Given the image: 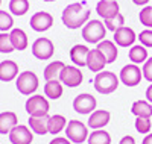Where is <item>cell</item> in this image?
Here are the masks:
<instances>
[{
    "label": "cell",
    "mask_w": 152,
    "mask_h": 144,
    "mask_svg": "<svg viewBox=\"0 0 152 144\" xmlns=\"http://www.w3.org/2000/svg\"><path fill=\"white\" fill-rule=\"evenodd\" d=\"M29 24L35 32H46L53 26V17L46 11H40V12H35L31 17Z\"/></svg>",
    "instance_id": "11"
},
{
    "label": "cell",
    "mask_w": 152,
    "mask_h": 144,
    "mask_svg": "<svg viewBox=\"0 0 152 144\" xmlns=\"http://www.w3.org/2000/svg\"><path fill=\"white\" fill-rule=\"evenodd\" d=\"M107 58L104 56V53L99 49H90V53L87 58V68L93 71V73H99L104 71L105 65H107Z\"/></svg>",
    "instance_id": "13"
},
{
    "label": "cell",
    "mask_w": 152,
    "mask_h": 144,
    "mask_svg": "<svg viewBox=\"0 0 152 144\" xmlns=\"http://www.w3.org/2000/svg\"><path fill=\"white\" fill-rule=\"evenodd\" d=\"M105 35L107 28L100 20H88L82 28V38L90 44H99L102 40H105Z\"/></svg>",
    "instance_id": "3"
},
{
    "label": "cell",
    "mask_w": 152,
    "mask_h": 144,
    "mask_svg": "<svg viewBox=\"0 0 152 144\" xmlns=\"http://www.w3.org/2000/svg\"><path fill=\"white\" fill-rule=\"evenodd\" d=\"M59 81L62 85H66L69 88H76L82 84L84 74H82L81 68L76 67V65H66L59 74Z\"/></svg>",
    "instance_id": "9"
},
{
    "label": "cell",
    "mask_w": 152,
    "mask_h": 144,
    "mask_svg": "<svg viewBox=\"0 0 152 144\" xmlns=\"http://www.w3.org/2000/svg\"><path fill=\"white\" fill-rule=\"evenodd\" d=\"M18 124V117L12 111H5L0 114V134H9L12 129Z\"/></svg>",
    "instance_id": "20"
},
{
    "label": "cell",
    "mask_w": 152,
    "mask_h": 144,
    "mask_svg": "<svg viewBox=\"0 0 152 144\" xmlns=\"http://www.w3.org/2000/svg\"><path fill=\"white\" fill-rule=\"evenodd\" d=\"M29 0H11L9 2V12H12L14 15L21 17L29 11Z\"/></svg>",
    "instance_id": "29"
},
{
    "label": "cell",
    "mask_w": 152,
    "mask_h": 144,
    "mask_svg": "<svg viewBox=\"0 0 152 144\" xmlns=\"http://www.w3.org/2000/svg\"><path fill=\"white\" fill-rule=\"evenodd\" d=\"M62 93H64V85L61 84L59 79H53V81H46L44 85V96L52 99V100H58Z\"/></svg>",
    "instance_id": "22"
},
{
    "label": "cell",
    "mask_w": 152,
    "mask_h": 144,
    "mask_svg": "<svg viewBox=\"0 0 152 144\" xmlns=\"http://www.w3.org/2000/svg\"><path fill=\"white\" fill-rule=\"evenodd\" d=\"M88 126L84 124L82 121L79 120H70L67 123V127H66V137L73 143V144H82L88 140Z\"/></svg>",
    "instance_id": "5"
},
{
    "label": "cell",
    "mask_w": 152,
    "mask_h": 144,
    "mask_svg": "<svg viewBox=\"0 0 152 144\" xmlns=\"http://www.w3.org/2000/svg\"><path fill=\"white\" fill-rule=\"evenodd\" d=\"M142 144H152V134H148V135L143 138Z\"/></svg>",
    "instance_id": "41"
},
{
    "label": "cell",
    "mask_w": 152,
    "mask_h": 144,
    "mask_svg": "<svg viewBox=\"0 0 152 144\" xmlns=\"http://www.w3.org/2000/svg\"><path fill=\"white\" fill-rule=\"evenodd\" d=\"M40 81H38V76L34 71H23L18 74L15 87L18 89V93L23 96H31L38 89Z\"/></svg>",
    "instance_id": "4"
},
{
    "label": "cell",
    "mask_w": 152,
    "mask_h": 144,
    "mask_svg": "<svg viewBox=\"0 0 152 144\" xmlns=\"http://www.w3.org/2000/svg\"><path fill=\"white\" fill-rule=\"evenodd\" d=\"M111 120V114L110 111L107 109H96L90 114L88 117V123L87 126L90 127L91 130H96V129H104Z\"/></svg>",
    "instance_id": "16"
},
{
    "label": "cell",
    "mask_w": 152,
    "mask_h": 144,
    "mask_svg": "<svg viewBox=\"0 0 152 144\" xmlns=\"http://www.w3.org/2000/svg\"><path fill=\"white\" fill-rule=\"evenodd\" d=\"M131 112L135 117L151 119V117H152V103H149L148 100H135L131 105Z\"/></svg>",
    "instance_id": "25"
},
{
    "label": "cell",
    "mask_w": 152,
    "mask_h": 144,
    "mask_svg": "<svg viewBox=\"0 0 152 144\" xmlns=\"http://www.w3.org/2000/svg\"><path fill=\"white\" fill-rule=\"evenodd\" d=\"M87 143L88 144H111V135L105 129H96V130H91V134L88 135Z\"/></svg>",
    "instance_id": "28"
},
{
    "label": "cell",
    "mask_w": 152,
    "mask_h": 144,
    "mask_svg": "<svg viewBox=\"0 0 152 144\" xmlns=\"http://www.w3.org/2000/svg\"><path fill=\"white\" fill-rule=\"evenodd\" d=\"M55 53V46L52 40H49L46 36L37 38L32 44V55L40 59V61H49Z\"/></svg>",
    "instance_id": "8"
},
{
    "label": "cell",
    "mask_w": 152,
    "mask_h": 144,
    "mask_svg": "<svg viewBox=\"0 0 152 144\" xmlns=\"http://www.w3.org/2000/svg\"><path fill=\"white\" fill-rule=\"evenodd\" d=\"M11 52H14V47H12L9 33L2 32L0 33V53H11Z\"/></svg>",
    "instance_id": "34"
},
{
    "label": "cell",
    "mask_w": 152,
    "mask_h": 144,
    "mask_svg": "<svg viewBox=\"0 0 152 144\" xmlns=\"http://www.w3.org/2000/svg\"><path fill=\"white\" fill-rule=\"evenodd\" d=\"M8 135L11 144H31L34 141V132L24 124H17Z\"/></svg>",
    "instance_id": "12"
},
{
    "label": "cell",
    "mask_w": 152,
    "mask_h": 144,
    "mask_svg": "<svg viewBox=\"0 0 152 144\" xmlns=\"http://www.w3.org/2000/svg\"><path fill=\"white\" fill-rule=\"evenodd\" d=\"M18 77V64L14 61H2L0 62V81L11 82Z\"/></svg>",
    "instance_id": "18"
},
{
    "label": "cell",
    "mask_w": 152,
    "mask_h": 144,
    "mask_svg": "<svg viewBox=\"0 0 152 144\" xmlns=\"http://www.w3.org/2000/svg\"><path fill=\"white\" fill-rule=\"evenodd\" d=\"M132 3L137 6H146L149 3V0H132Z\"/></svg>",
    "instance_id": "40"
},
{
    "label": "cell",
    "mask_w": 152,
    "mask_h": 144,
    "mask_svg": "<svg viewBox=\"0 0 152 144\" xmlns=\"http://www.w3.org/2000/svg\"><path fill=\"white\" fill-rule=\"evenodd\" d=\"M128 56H129V61L132 64H137V65H140V64H145L149 58L148 55V49L142 44H134L129 52H128Z\"/></svg>",
    "instance_id": "24"
},
{
    "label": "cell",
    "mask_w": 152,
    "mask_h": 144,
    "mask_svg": "<svg viewBox=\"0 0 152 144\" xmlns=\"http://www.w3.org/2000/svg\"><path fill=\"white\" fill-rule=\"evenodd\" d=\"M43 2H55V0H43Z\"/></svg>",
    "instance_id": "42"
},
{
    "label": "cell",
    "mask_w": 152,
    "mask_h": 144,
    "mask_svg": "<svg viewBox=\"0 0 152 144\" xmlns=\"http://www.w3.org/2000/svg\"><path fill=\"white\" fill-rule=\"evenodd\" d=\"M24 109L31 117H41V115H47L50 105L47 97H43L41 94H34L26 100Z\"/></svg>",
    "instance_id": "6"
},
{
    "label": "cell",
    "mask_w": 152,
    "mask_h": 144,
    "mask_svg": "<svg viewBox=\"0 0 152 144\" xmlns=\"http://www.w3.org/2000/svg\"><path fill=\"white\" fill-rule=\"evenodd\" d=\"M134 126H135V130H137L138 134H145V135H148V134H151L152 121H151V119L135 117V123H134Z\"/></svg>",
    "instance_id": "31"
},
{
    "label": "cell",
    "mask_w": 152,
    "mask_h": 144,
    "mask_svg": "<svg viewBox=\"0 0 152 144\" xmlns=\"http://www.w3.org/2000/svg\"><path fill=\"white\" fill-rule=\"evenodd\" d=\"M145 96H146V100H148L149 103H152V84L146 88V93H145Z\"/></svg>",
    "instance_id": "39"
},
{
    "label": "cell",
    "mask_w": 152,
    "mask_h": 144,
    "mask_svg": "<svg viewBox=\"0 0 152 144\" xmlns=\"http://www.w3.org/2000/svg\"><path fill=\"white\" fill-rule=\"evenodd\" d=\"M61 20L67 29H72V31L79 29V28H84L87 21L90 20V11L84 6V3L75 2L64 8Z\"/></svg>",
    "instance_id": "1"
},
{
    "label": "cell",
    "mask_w": 152,
    "mask_h": 144,
    "mask_svg": "<svg viewBox=\"0 0 152 144\" xmlns=\"http://www.w3.org/2000/svg\"><path fill=\"white\" fill-rule=\"evenodd\" d=\"M49 115H41V117H31L29 115V127L34 134L37 135H46L49 134Z\"/></svg>",
    "instance_id": "19"
},
{
    "label": "cell",
    "mask_w": 152,
    "mask_h": 144,
    "mask_svg": "<svg viewBox=\"0 0 152 144\" xmlns=\"http://www.w3.org/2000/svg\"><path fill=\"white\" fill-rule=\"evenodd\" d=\"M138 18L143 26H146L148 29H152V6H143V9L138 12Z\"/></svg>",
    "instance_id": "32"
},
{
    "label": "cell",
    "mask_w": 152,
    "mask_h": 144,
    "mask_svg": "<svg viewBox=\"0 0 152 144\" xmlns=\"http://www.w3.org/2000/svg\"><path fill=\"white\" fill-rule=\"evenodd\" d=\"M0 5H2V0H0Z\"/></svg>",
    "instance_id": "43"
},
{
    "label": "cell",
    "mask_w": 152,
    "mask_h": 144,
    "mask_svg": "<svg viewBox=\"0 0 152 144\" xmlns=\"http://www.w3.org/2000/svg\"><path fill=\"white\" fill-rule=\"evenodd\" d=\"M14 26V20H12V15L6 11H0V31L2 32H8L9 29H12Z\"/></svg>",
    "instance_id": "33"
},
{
    "label": "cell",
    "mask_w": 152,
    "mask_h": 144,
    "mask_svg": "<svg viewBox=\"0 0 152 144\" xmlns=\"http://www.w3.org/2000/svg\"><path fill=\"white\" fill-rule=\"evenodd\" d=\"M49 144H73L67 137H55Z\"/></svg>",
    "instance_id": "37"
},
{
    "label": "cell",
    "mask_w": 152,
    "mask_h": 144,
    "mask_svg": "<svg viewBox=\"0 0 152 144\" xmlns=\"http://www.w3.org/2000/svg\"><path fill=\"white\" fill-rule=\"evenodd\" d=\"M142 71H143V79L152 84V58H148V61L143 64Z\"/></svg>",
    "instance_id": "36"
},
{
    "label": "cell",
    "mask_w": 152,
    "mask_h": 144,
    "mask_svg": "<svg viewBox=\"0 0 152 144\" xmlns=\"http://www.w3.org/2000/svg\"><path fill=\"white\" fill-rule=\"evenodd\" d=\"M135 40H137V35L134 29L128 28V26H123V28L114 32V43L119 47H132Z\"/></svg>",
    "instance_id": "14"
},
{
    "label": "cell",
    "mask_w": 152,
    "mask_h": 144,
    "mask_svg": "<svg viewBox=\"0 0 152 144\" xmlns=\"http://www.w3.org/2000/svg\"><path fill=\"white\" fill-rule=\"evenodd\" d=\"M120 79L116 76V73L113 71H99L94 76V81H93V87L97 91L99 94H111L117 89Z\"/></svg>",
    "instance_id": "2"
},
{
    "label": "cell",
    "mask_w": 152,
    "mask_h": 144,
    "mask_svg": "<svg viewBox=\"0 0 152 144\" xmlns=\"http://www.w3.org/2000/svg\"><path fill=\"white\" fill-rule=\"evenodd\" d=\"M119 144H137V143H135V138H134L132 135H125V137L119 141Z\"/></svg>",
    "instance_id": "38"
},
{
    "label": "cell",
    "mask_w": 152,
    "mask_h": 144,
    "mask_svg": "<svg viewBox=\"0 0 152 144\" xmlns=\"http://www.w3.org/2000/svg\"><path fill=\"white\" fill-rule=\"evenodd\" d=\"M97 106V100L94 96L88 94V93H82L79 96H76L73 100V109L78 114H84V115H90L93 111H96Z\"/></svg>",
    "instance_id": "10"
},
{
    "label": "cell",
    "mask_w": 152,
    "mask_h": 144,
    "mask_svg": "<svg viewBox=\"0 0 152 144\" xmlns=\"http://www.w3.org/2000/svg\"><path fill=\"white\" fill-rule=\"evenodd\" d=\"M90 53V49L84 44H75L70 49V59L76 67H87V58Z\"/></svg>",
    "instance_id": "17"
},
{
    "label": "cell",
    "mask_w": 152,
    "mask_h": 144,
    "mask_svg": "<svg viewBox=\"0 0 152 144\" xmlns=\"http://www.w3.org/2000/svg\"><path fill=\"white\" fill-rule=\"evenodd\" d=\"M66 127H67V120H66L64 115H61V114L50 115V119H49V134L56 135V134L62 132V130H66Z\"/></svg>",
    "instance_id": "26"
},
{
    "label": "cell",
    "mask_w": 152,
    "mask_h": 144,
    "mask_svg": "<svg viewBox=\"0 0 152 144\" xmlns=\"http://www.w3.org/2000/svg\"><path fill=\"white\" fill-rule=\"evenodd\" d=\"M138 41H140L142 46H145L146 49H151L152 47V29H145L142 31L140 33L137 35Z\"/></svg>",
    "instance_id": "35"
},
{
    "label": "cell",
    "mask_w": 152,
    "mask_h": 144,
    "mask_svg": "<svg viewBox=\"0 0 152 144\" xmlns=\"http://www.w3.org/2000/svg\"><path fill=\"white\" fill-rule=\"evenodd\" d=\"M96 49H99L104 53V56L107 58V62L108 64H113L114 61L117 59V56H119L117 44L114 43V41H111V40H102V41L97 44Z\"/></svg>",
    "instance_id": "21"
},
{
    "label": "cell",
    "mask_w": 152,
    "mask_h": 144,
    "mask_svg": "<svg viewBox=\"0 0 152 144\" xmlns=\"http://www.w3.org/2000/svg\"><path fill=\"white\" fill-rule=\"evenodd\" d=\"M96 12L100 18L107 20L117 15L120 12V6L117 3V0H99L96 5Z\"/></svg>",
    "instance_id": "15"
},
{
    "label": "cell",
    "mask_w": 152,
    "mask_h": 144,
    "mask_svg": "<svg viewBox=\"0 0 152 144\" xmlns=\"http://www.w3.org/2000/svg\"><path fill=\"white\" fill-rule=\"evenodd\" d=\"M104 24H105L107 31L116 32L117 29H120V28H123V26H125V17H123V14H120V12H119L117 15L104 20Z\"/></svg>",
    "instance_id": "30"
},
{
    "label": "cell",
    "mask_w": 152,
    "mask_h": 144,
    "mask_svg": "<svg viewBox=\"0 0 152 144\" xmlns=\"http://www.w3.org/2000/svg\"><path fill=\"white\" fill-rule=\"evenodd\" d=\"M119 79L126 87H137L143 79V71L137 64H126L119 73Z\"/></svg>",
    "instance_id": "7"
},
{
    "label": "cell",
    "mask_w": 152,
    "mask_h": 144,
    "mask_svg": "<svg viewBox=\"0 0 152 144\" xmlns=\"http://www.w3.org/2000/svg\"><path fill=\"white\" fill-rule=\"evenodd\" d=\"M64 67H66L64 62H61V61H52L44 68V79L46 81L59 79V74H61V71H62V68H64Z\"/></svg>",
    "instance_id": "27"
},
{
    "label": "cell",
    "mask_w": 152,
    "mask_h": 144,
    "mask_svg": "<svg viewBox=\"0 0 152 144\" xmlns=\"http://www.w3.org/2000/svg\"><path fill=\"white\" fill-rule=\"evenodd\" d=\"M9 38H11V43H12V47L14 50H24L28 49V44H29V40H28V35L23 29H12L11 33H9Z\"/></svg>",
    "instance_id": "23"
}]
</instances>
